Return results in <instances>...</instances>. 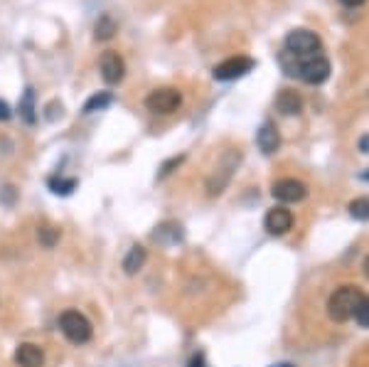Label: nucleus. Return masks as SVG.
<instances>
[{
	"label": "nucleus",
	"instance_id": "nucleus-1",
	"mask_svg": "<svg viewBox=\"0 0 369 367\" xmlns=\"http://www.w3.org/2000/svg\"><path fill=\"white\" fill-rule=\"evenodd\" d=\"M278 64H281V69L288 74V77H298L301 82L306 84H323L328 82L330 77V62L325 59L323 55H308V57H296L291 55V52L283 50L281 55H278Z\"/></svg>",
	"mask_w": 369,
	"mask_h": 367
},
{
	"label": "nucleus",
	"instance_id": "nucleus-2",
	"mask_svg": "<svg viewBox=\"0 0 369 367\" xmlns=\"http://www.w3.org/2000/svg\"><path fill=\"white\" fill-rule=\"evenodd\" d=\"M239 163H242V150H239V148L224 150V153L217 158L215 168H212L210 175H207V182H205L207 195H210V197L222 195V192L227 190L229 182H232V177H234V172H237Z\"/></svg>",
	"mask_w": 369,
	"mask_h": 367
},
{
	"label": "nucleus",
	"instance_id": "nucleus-3",
	"mask_svg": "<svg viewBox=\"0 0 369 367\" xmlns=\"http://www.w3.org/2000/svg\"><path fill=\"white\" fill-rule=\"evenodd\" d=\"M362 296H365V291L355 284H345V286H340V289H335L333 294H330L328 304H325L328 318L333 323L352 321V316H355V309H357V304H360Z\"/></svg>",
	"mask_w": 369,
	"mask_h": 367
},
{
	"label": "nucleus",
	"instance_id": "nucleus-4",
	"mask_svg": "<svg viewBox=\"0 0 369 367\" xmlns=\"http://www.w3.org/2000/svg\"><path fill=\"white\" fill-rule=\"evenodd\" d=\"M60 331L72 345H84L94 336V328L92 323H89V318L84 316V313L72 311V309L64 311L60 316Z\"/></svg>",
	"mask_w": 369,
	"mask_h": 367
},
{
	"label": "nucleus",
	"instance_id": "nucleus-5",
	"mask_svg": "<svg viewBox=\"0 0 369 367\" xmlns=\"http://www.w3.org/2000/svg\"><path fill=\"white\" fill-rule=\"evenodd\" d=\"M148 111L160 113V116H170L183 106V94L173 86H163V89H155L146 96Z\"/></svg>",
	"mask_w": 369,
	"mask_h": 367
},
{
	"label": "nucleus",
	"instance_id": "nucleus-6",
	"mask_svg": "<svg viewBox=\"0 0 369 367\" xmlns=\"http://www.w3.org/2000/svg\"><path fill=\"white\" fill-rule=\"evenodd\" d=\"M283 50L296 57H308L320 52V37L310 30H291L283 42Z\"/></svg>",
	"mask_w": 369,
	"mask_h": 367
},
{
	"label": "nucleus",
	"instance_id": "nucleus-7",
	"mask_svg": "<svg viewBox=\"0 0 369 367\" xmlns=\"http://www.w3.org/2000/svg\"><path fill=\"white\" fill-rule=\"evenodd\" d=\"M256 67V62L251 57H229L224 59V62H219L215 69H212V77L217 79V82H234V79L244 77V74H249L251 69Z\"/></svg>",
	"mask_w": 369,
	"mask_h": 367
},
{
	"label": "nucleus",
	"instance_id": "nucleus-8",
	"mask_svg": "<svg viewBox=\"0 0 369 367\" xmlns=\"http://www.w3.org/2000/svg\"><path fill=\"white\" fill-rule=\"evenodd\" d=\"M271 192H274L278 202L293 205V202H303L308 197V185L303 180H296V177H283V180L274 182Z\"/></svg>",
	"mask_w": 369,
	"mask_h": 367
},
{
	"label": "nucleus",
	"instance_id": "nucleus-9",
	"mask_svg": "<svg viewBox=\"0 0 369 367\" xmlns=\"http://www.w3.org/2000/svg\"><path fill=\"white\" fill-rule=\"evenodd\" d=\"M293 222H296V217H293L291 210H288L286 205H276V207H271L269 212H266L264 229L269 232L271 237H283L293 229Z\"/></svg>",
	"mask_w": 369,
	"mask_h": 367
},
{
	"label": "nucleus",
	"instance_id": "nucleus-10",
	"mask_svg": "<svg viewBox=\"0 0 369 367\" xmlns=\"http://www.w3.org/2000/svg\"><path fill=\"white\" fill-rule=\"evenodd\" d=\"M99 67H101V77H104L106 84H119L121 79L126 77V62H123V57L114 50L101 55Z\"/></svg>",
	"mask_w": 369,
	"mask_h": 367
},
{
	"label": "nucleus",
	"instance_id": "nucleus-11",
	"mask_svg": "<svg viewBox=\"0 0 369 367\" xmlns=\"http://www.w3.org/2000/svg\"><path fill=\"white\" fill-rule=\"evenodd\" d=\"M13 358L18 367H45V350L35 343H20Z\"/></svg>",
	"mask_w": 369,
	"mask_h": 367
},
{
	"label": "nucleus",
	"instance_id": "nucleus-12",
	"mask_svg": "<svg viewBox=\"0 0 369 367\" xmlns=\"http://www.w3.org/2000/svg\"><path fill=\"white\" fill-rule=\"evenodd\" d=\"M256 145L264 155H274L278 148H281V133L271 121H264L256 133Z\"/></svg>",
	"mask_w": 369,
	"mask_h": 367
},
{
	"label": "nucleus",
	"instance_id": "nucleus-13",
	"mask_svg": "<svg viewBox=\"0 0 369 367\" xmlns=\"http://www.w3.org/2000/svg\"><path fill=\"white\" fill-rule=\"evenodd\" d=\"M276 109L283 113V116H296V113L303 111V99L298 91L293 89H283L281 94L276 96Z\"/></svg>",
	"mask_w": 369,
	"mask_h": 367
},
{
	"label": "nucleus",
	"instance_id": "nucleus-14",
	"mask_svg": "<svg viewBox=\"0 0 369 367\" xmlns=\"http://www.w3.org/2000/svg\"><path fill=\"white\" fill-rule=\"evenodd\" d=\"M153 239L163 247H173L178 244V242H183V227L178 222H163L160 227H155Z\"/></svg>",
	"mask_w": 369,
	"mask_h": 367
},
{
	"label": "nucleus",
	"instance_id": "nucleus-15",
	"mask_svg": "<svg viewBox=\"0 0 369 367\" xmlns=\"http://www.w3.org/2000/svg\"><path fill=\"white\" fill-rule=\"evenodd\" d=\"M146 259H148L146 247H141V244L131 247V249H128V254H126V259H123V272H126L128 276H136V274L141 272L143 267H146Z\"/></svg>",
	"mask_w": 369,
	"mask_h": 367
},
{
	"label": "nucleus",
	"instance_id": "nucleus-16",
	"mask_svg": "<svg viewBox=\"0 0 369 367\" xmlns=\"http://www.w3.org/2000/svg\"><path fill=\"white\" fill-rule=\"evenodd\" d=\"M116 30H119L116 20L111 18V15H101L99 23H96V28H94V37L99 42H106V40H111V37L116 35Z\"/></svg>",
	"mask_w": 369,
	"mask_h": 367
},
{
	"label": "nucleus",
	"instance_id": "nucleus-17",
	"mask_svg": "<svg viewBox=\"0 0 369 367\" xmlns=\"http://www.w3.org/2000/svg\"><path fill=\"white\" fill-rule=\"evenodd\" d=\"M347 212L357 222H369V195H362L347 205Z\"/></svg>",
	"mask_w": 369,
	"mask_h": 367
},
{
	"label": "nucleus",
	"instance_id": "nucleus-18",
	"mask_svg": "<svg viewBox=\"0 0 369 367\" xmlns=\"http://www.w3.org/2000/svg\"><path fill=\"white\" fill-rule=\"evenodd\" d=\"M114 104V96L109 91H99V94L89 96L87 104H84V113H94V111H104Z\"/></svg>",
	"mask_w": 369,
	"mask_h": 367
},
{
	"label": "nucleus",
	"instance_id": "nucleus-19",
	"mask_svg": "<svg viewBox=\"0 0 369 367\" xmlns=\"http://www.w3.org/2000/svg\"><path fill=\"white\" fill-rule=\"evenodd\" d=\"M20 116L25 118V123H35L37 121V113H35V91L25 89V96L20 99Z\"/></svg>",
	"mask_w": 369,
	"mask_h": 367
},
{
	"label": "nucleus",
	"instance_id": "nucleus-20",
	"mask_svg": "<svg viewBox=\"0 0 369 367\" xmlns=\"http://www.w3.org/2000/svg\"><path fill=\"white\" fill-rule=\"evenodd\" d=\"M50 190L55 192V195H69V192L77 187V180L74 177H60V175H55V177H50Z\"/></svg>",
	"mask_w": 369,
	"mask_h": 367
},
{
	"label": "nucleus",
	"instance_id": "nucleus-21",
	"mask_svg": "<svg viewBox=\"0 0 369 367\" xmlns=\"http://www.w3.org/2000/svg\"><path fill=\"white\" fill-rule=\"evenodd\" d=\"M37 239H40V244L45 247V249H52V247L60 242V229H55V227L50 224H42L40 229H37Z\"/></svg>",
	"mask_w": 369,
	"mask_h": 367
},
{
	"label": "nucleus",
	"instance_id": "nucleus-22",
	"mask_svg": "<svg viewBox=\"0 0 369 367\" xmlns=\"http://www.w3.org/2000/svg\"><path fill=\"white\" fill-rule=\"evenodd\" d=\"M355 323L360 328H369V296L365 294L360 299V304H357V309H355Z\"/></svg>",
	"mask_w": 369,
	"mask_h": 367
},
{
	"label": "nucleus",
	"instance_id": "nucleus-23",
	"mask_svg": "<svg viewBox=\"0 0 369 367\" xmlns=\"http://www.w3.org/2000/svg\"><path fill=\"white\" fill-rule=\"evenodd\" d=\"M183 160H185V155H178V158H170L168 163H163V168H160L158 177H165V175H170V172H173V168H178V165L183 163Z\"/></svg>",
	"mask_w": 369,
	"mask_h": 367
},
{
	"label": "nucleus",
	"instance_id": "nucleus-24",
	"mask_svg": "<svg viewBox=\"0 0 369 367\" xmlns=\"http://www.w3.org/2000/svg\"><path fill=\"white\" fill-rule=\"evenodd\" d=\"M187 367H207V360H205V355H202V353L192 355V360H190V365H187Z\"/></svg>",
	"mask_w": 369,
	"mask_h": 367
},
{
	"label": "nucleus",
	"instance_id": "nucleus-25",
	"mask_svg": "<svg viewBox=\"0 0 369 367\" xmlns=\"http://www.w3.org/2000/svg\"><path fill=\"white\" fill-rule=\"evenodd\" d=\"M10 116H13V111H10V106L5 104L3 99H0V121H8Z\"/></svg>",
	"mask_w": 369,
	"mask_h": 367
},
{
	"label": "nucleus",
	"instance_id": "nucleus-26",
	"mask_svg": "<svg viewBox=\"0 0 369 367\" xmlns=\"http://www.w3.org/2000/svg\"><path fill=\"white\" fill-rule=\"evenodd\" d=\"M342 5H345V8H360V5H365L367 0H340Z\"/></svg>",
	"mask_w": 369,
	"mask_h": 367
},
{
	"label": "nucleus",
	"instance_id": "nucleus-27",
	"mask_svg": "<svg viewBox=\"0 0 369 367\" xmlns=\"http://www.w3.org/2000/svg\"><path fill=\"white\" fill-rule=\"evenodd\" d=\"M360 150H362V153H369V136L360 138Z\"/></svg>",
	"mask_w": 369,
	"mask_h": 367
},
{
	"label": "nucleus",
	"instance_id": "nucleus-28",
	"mask_svg": "<svg viewBox=\"0 0 369 367\" xmlns=\"http://www.w3.org/2000/svg\"><path fill=\"white\" fill-rule=\"evenodd\" d=\"M362 272H365V276L369 279V254L365 257V262H362Z\"/></svg>",
	"mask_w": 369,
	"mask_h": 367
},
{
	"label": "nucleus",
	"instance_id": "nucleus-29",
	"mask_svg": "<svg viewBox=\"0 0 369 367\" xmlns=\"http://www.w3.org/2000/svg\"><path fill=\"white\" fill-rule=\"evenodd\" d=\"M360 180H365V182H369V168L360 172Z\"/></svg>",
	"mask_w": 369,
	"mask_h": 367
},
{
	"label": "nucleus",
	"instance_id": "nucleus-30",
	"mask_svg": "<svg viewBox=\"0 0 369 367\" xmlns=\"http://www.w3.org/2000/svg\"><path fill=\"white\" fill-rule=\"evenodd\" d=\"M271 367H296V365H291V363H276V365H271Z\"/></svg>",
	"mask_w": 369,
	"mask_h": 367
}]
</instances>
